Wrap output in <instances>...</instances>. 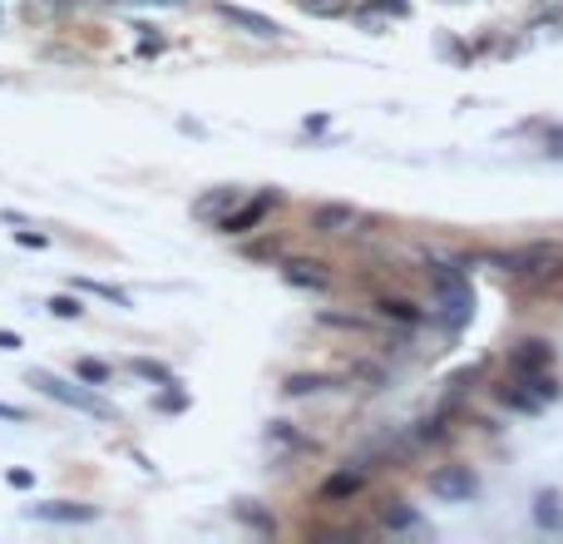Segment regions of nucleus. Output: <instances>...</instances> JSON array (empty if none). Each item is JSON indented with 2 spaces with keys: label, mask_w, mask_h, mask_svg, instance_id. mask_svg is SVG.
<instances>
[{
  "label": "nucleus",
  "mask_w": 563,
  "mask_h": 544,
  "mask_svg": "<svg viewBox=\"0 0 563 544\" xmlns=\"http://www.w3.org/2000/svg\"><path fill=\"white\" fill-rule=\"evenodd\" d=\"M25 382H30L35 391H45L50 401H60V406H75V411H85V416H95V421H114V406H109L105 396L85 391V386H75V382H60V376L45 372V366H35Z\"/></svg>",
  "instance_id": "f257e3e1"
},
{
  "label": "nucleus",
  "mask_w": 563,
  "mask_h": 544,
  "mask_svg": "<svg viewBox=\"0 0 563 544\" xmlns=\"http://www.w3.org/2000/svg\"><path fill=\"white\" fill-rule=\"evenodd\" d=\"M311 228L327 238H346V233H362L366 214L351 208V203H317V208H311Z\"/></svg>",
  "instance_id": "f03ea898"
},
{
  "label": "nucleus",
  "mask_w": 563,
  "mask_h": 544,
  "mask_svg": "<svg viewBox=\"0 0 563 544\" xmlns=\"http://www.w3.org/2000/svg\"><path fill=\"white\" fill-rule=\"evenodd\" d=\"M25 515H30V520H45V524H89L99 510L85 500H45V505H25Z\"/></svg>",
  "instance_id": "7ed1b4c3"
},
{
  "label": "nucleus",
  "mask_w": 563,
  "mask_h": 544,
  "mask_svg": "<svg viewBox=\"0 0 563 544\" xmlns=\"http://www.w3.org/2000/svg\"><path fill=\"white\" fill-rule=\"evenodd\" d=\"M237 203H243V189H233V183H223V189H208L203 198H193V218L198 223H223L228 214H233Z\"/></svg>",
  "instance_id": "20e7f679"
},
{
  "label": "nucleus",
  "mask_w": 563,
  "mask_h": 544,
  "mask_svg": "<svg viewBox=\"0 0 563 544\" xmlns=\"http://www.w3.org/2000/svg\"><path fill=\"white\" fill-rule=\"evenodd\" d=\"M218 15H223V21H233L237 31L257 35V40H282V25H277L272 15L247 11V5H233V0H218Z\"/></svg>",
  "instance_id": "39448f33"
},
{
  "label": "nucleus",
  "mask_w": 563,
  "mask_h": 544,
  "mask_svg": "<svg viewBox=\"0 0 563 544\" xmlns=\"http://www.w3.org/2000/svg\"><path fill=\"white\" fill-rule=\"evenodd\" d=\"M282 278L292 282V288H327L331 282V273H327V263H311V257H287L282 263Z\"/></svg>",
  "instance_id": "423d86ee"
},
{
  "label": "nucleus",
  "mask_w": 563,
  "mask_h": 544,
  "mask_svg": "<svg viewBox=\"0 0 563 544\" xmlns=\"http://www.w3.org/2000/svg\"><path fill=\"white\" fill-rule=\"evenodd\" d=\"M272 203H277V193H257L253 203H237V208H233V214H228L218 228H223V233H247L253 223H262V214L272 208Z\"/></svg>",
  "instance_id": "0eeeda50"
},
{
  "label": "nucleus",
  "mask_w": 563,
  "mask_h": 544,
  "mask_svg": "<svg viewBox=\"0 0 563 544\" xmlns=\"http://www.w3.org/2000/svg\"><path fill=\"white\" fill-rule=\"evenodd\" d=\"M430 491L445 495V500H469L475 495V475L469 470H440V475H430Z\"/></svg>",
  "instance_id": "6e6552de"
},
{
  "label": "nucleus",
  "mask_w": 563,
  "mask_h": 544,
  "mask_svg": "<svg viewBox=\"0 0 563 544\" xmlns=\"http://www.w3.org/2000/svg\"><path fill=\"white\" fill-rule=\"evenodd\" d=\"M302 15H317V21H336V15H351V0H297Z\"/></svg>",
  "instance_id": "1a4fd4ad"
},
{
  "label": "nucleus",
  "mask_w": 563,
  "mask_h": 544,
  "mask_svg": "<svg viewBox=\"0 0 563 544\" xmlns=\"http://www.w3.org/2000/svg\"><path fill=\"white\" fill-rule=\"evenodd\" d=\"M529 21L534 25H549V31H563V0H539Z\"/></svg>",
  "instance_id": "9d476101"
},
{
  "label": "nucleus",
  "mask_w": 563,
  "mask_h": 544,
  "mask_svg": "<svg viewBox=\"0 0 563 544\" xmlns=\"http://www.w3.org/2000/svg\"><path fill=\"white\" fill-rule=\"evenodd\" d=\"M79 292H95V298H105V302H114V307H128V292H119L114 282H89V278H79L75 282Z\"/></svg>",
  "instance_id": "9b49d317"
},
{
  "label": "nucleus",
  "mask_w": 563,
  "mask_h": 544,
  "mask_svg": "<svg viewBox=\"0 0 563 544\" xmlns=\"http://www.w3.org/2000/svg\"><path fill=\"white\" fill-rule=\"evenodd\" d=\"M45 307H50L60 322H75V317H85V302H79V298H70V292H60V298H50V302H45Z\"/></svg>",
  "instance_id": "f8f14e48"
},
{
  "label": "nucleus",
  "mask_w": 563,
  "mask_h": 544,
  "mask_svg": "<svg viewBox=\"0 0 563 544\" xmlns=\"http://www.w3.org/2000/svg\"><path fill=\"white\" fill-rule=\"evenodd\" d=\"M134 372L144 376V382H159V386H179V382H173V372H169V366H163V362H149V356H138V362H134Z\"/></svg>",
  "instance_id": "ddd939ff"
},
{
  "label": "nucleus",
  "mask_w": 563,
  "mask_h": 544,
  "mask_svg": "<svg viewBox=\"0 0 563 544\" xmlns=\"http://www.w3.org/2000/svg\"><path fill=\"white\" fill-rule=\"evenodd\" d=\"M351 491H362V475H331V481L321 485L327 500H341V495H351Z\"/></svg>",
  "instance_id": "4468645a"
},
{
  "label": "nucleus",
  "mask_w": 563,
  "mask_h": 544,
  "mask_svg": "<svg viewBox=\"0 0 563 544\" xmlns=\"http://www.w3.org/2000/svg\"><path fill=\"white\" fill-rule=\"evenodd\" d=\"M75 376H85V382H109V366L105 362H75Z\"/></svg>",
  "instance_id": "2eb2a0df"
},
{
  "label": "nucleus",
  "mask_w": 563,
  "mask_h": 544,
  "mask_svg": "<svg viewBox=\"0 0 563 544\" xmlns=\"http://www.w3.org/2000/svg\"><path fill=\"white\" fill-rule=\"evenodd\" d=\"M70 0H30V15H64Z\"/></svg>",
  "instance_id": "dca6fc26"
},
{
  "label": "nucleus",
  "mask_w": 563,
  "mask_h": 544,
  "mask_svg": "<svg viewBox=\"0 0 563 544\" xmlns=\"http://www.w3.org/2000/svg\"><path fill=\"white\" fill-rule=\"evenodd\" d=\"M381 307H385V317H401V322H415V317H420L411 302H381Z\"/></svg>",
  "instance_id": "f3484780"
},
{
  "label": "nucleus",
  "mask_w": 563,
  "mask_h": 544,
  "mask_svg": "<svg viewBox=\"0 0 563 544\" xmlns=\"http://www.w3.org/2000/svg\"><path fill=\"white\" fill-rule=\"evenodd\" d=\"M0 421H11V426H21V421H30V411H25V406L0 401Z\"/></svg>",
  "instance_id": "a211bd4d"
},
{
  "label": "nucleus",
  "mask_w": 563,
  "mask_h": 544,
  "mask_svg": "<svg viewBox=\"0 0 563 544\" xmlns=\"http://www.w3.org/2000/svg\"><path fill=\"white\" fill-rule=\"evenodd\" d=\"M237 515H243L247 524H257V530H272V520H262V515L253 510V500H243V505H237Z\"/></svg>",
  "instance_id": "6ab92c4d"
},
{
  "label": "nucleus",
  "mask_w": 563,
  "mask_h": 544,
  "mask_svg": "<svg viewBox=\"0 0 563 544\" xmlns=\"http://www.w3.org/2000/svg\"><path fill=\"white\" fill-rule=\"evenodd\" d=\"M539 520L543 524H563V515L553 510V495H543V500H539Z\"/></svg>",
  "instance_id": "aec40b11"
},
{
  "label": "nucleus",
  "mask_w": 563,
  "mask_h": 544,
  "mask_svg": "<svg viewBox=\"0 0 563 544\" xmlns=\"http://www.w3.org/2000/svg\"><path fill=\"white\" fill-rule=\"evenodd\" d=\"M5 481H11L15 491H30V485H35V475H30V470H11V475H5Z\"/></svg>",
  "instance_id": "412c9836"
},
{
  "label": "nucleus",
  "mask_w": 563,
  "mask_h": 544,
  "mask_svg": "<svg viewBox=\"0 0 563 544\" xmlns=\"http://www.w3.org/2000/svg\"><path fill=\"white\" fill-rule=\"evenodd\" d=\"M15 243H21V247H45V233H30V228H21V233H15Z\"/></svg>",
  "instance_id": "4be33fe9"
},
{
  "label": "nucleus",
  "mask_w": 563,
  "mask_h": 544,
  "mask_svg": "<svg viewBox=\"0 0 563 544\" xmlns=\"http://www.w3.org/2000/svg\"><path fill=\"white\" fill-rule=\"evenodd\" d=\"M0 352H21V337H15V331H0Z\"/></svg>",
  "instance_id": "5701e85b"
},
{
  "label": "nucleus",
  "mask_w": 563,
  "mask_h": 544,
  "mask_svg": "<svg viewBox=\"0 0 563 544\" xmlns=\"http://www.w3.org/2000/svg\"><path fill=\"white\" fill-rule=\"evenodd\" d=\"M371 5H381V11H391V15H405V0H371Z\"/></svg>",
  "instance_id": "b1692460"
},
{
  "label": "nucleus",
  "mask_w": 563,
  "mask_h": 544,
  "mask_svg": "<svg viewBox=\"0 0 563 544\" xmlns=\"http://www.w3.org/2000/svg\"><path fill=\"white\" fill-rule=\"evenodd\" d=\"M144 5H149V0H144ZM154 5H183V0H154Z\"/></svg>",
  "instance_id": "393cba45"
}]
</instances>
